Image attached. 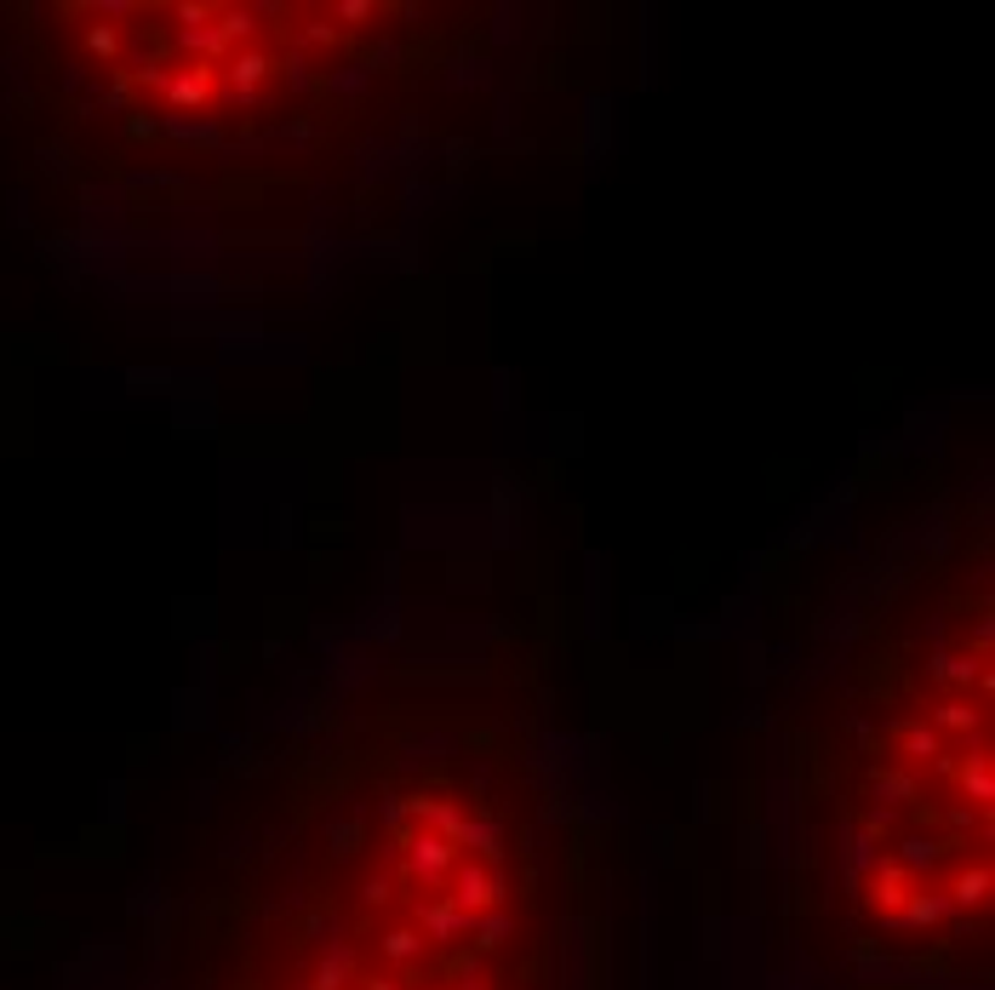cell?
<instances>
[{"mask_svg": "<svg viewBox=\"0 0 995 990\" xmlns=\"http://www.w3.org/2000/svg\"><path fill=\"white\" fill-rule=\"evenodd\" d=\"M612 859L544 647L423 636L229 768L149 990H612Z\"/></svg>", "mask_w": 995, "mask_h": 990, "instance_id": "6da1fadb", "label": "cell"}, {"mask_svg": "<svg viewBox=\"0 0 995 990\" xmlns=\"http://www.w3.org/2000/svg\"><path fill=\"white\" fill-rule=\"evenodd\" d=\"M989 499L961 487L865 573L784 710L778 939L829 990L989 984Z\"/></svg>", "mask_w": 995, "mask_h": 990, "instance_id": "7a4b0ae2", "label": "cell"}, {"mask_svg": "<svg viewBox=\"0 0 995 990\" xmlns=\"http://www.w3.org/2000/svg\"><path fill=\"white\" fill-rule=\"evenodd\" d=\"M470 0H46L0 7L52 167L132 212H275L355 178L470 75Z\"/></svg>", "mask_w": 995, "mask_h": 990, "instance_id": "3957f363", "label": "cell"}]
</instances>
